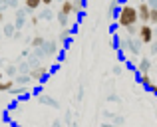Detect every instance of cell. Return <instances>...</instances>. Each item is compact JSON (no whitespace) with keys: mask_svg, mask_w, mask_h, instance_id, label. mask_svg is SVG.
Wrapping results in <instances>:
<instances>
[{"mask_svg":"<svg viewBox=\"0 0 157 127\" xmlns=\"http://www.w3.org/2000/svg\"><path fill=\"white\" fill-rule=\"evenodd\" d=\"M139 22V14H137V6H131V4H123L119 8V14H117V24L121 28H129L133 24Z\"/></svg>","mask_w":157,"mask_h":127,"instance_id":"obj_1","label":"cell"},{"mask_svg":"<svg viewBox=\"0 0 157 127\" xmlns=\"http://www.w3.org/2000/svg\"><path fill=\"white\" fill-rule=\"evenodd\" d=\"M137 38L141 40V44H151V42H153V38H155L153 26H151V24H141V26H139Z\"/></svg>","mask_w":157,"mask_h":127,"instance_id":"obj_2","label":"cell"},{"mask_svg":"<svg viewBox=\"0 0 157 127\" xmlns=\"http://www.w3.org/2000/svg\"><path fill=\"white\" fill-rule=\"evenodd\" d=\"M149 12H151V6L147 4V0H141L137 4V14H139V22L141 24H149Z\"/></svg>","mask_w":157,"mask_h":127,"instance_id":"obj_3","label":"cell"},{"mask_svg":"<svg viewBox=\"0 0 157 127\" xmlns=\"http://www.w3.org/2000/svg\"><path fill=\"white\" fill-rule=\"evenodd\" d=\"M46 73H48L46 65H34V68L30 69V77H32V80H42Z\"/></svg>","mask_w":157,"mask_h":127,"instance_id":"obj_4","label":"cell"},{"mask_svg":"<svg viewBox=\"0 0 157 127\" xmlns=\"http://www.w3.org/2000/svg\"><path fill=\"white\" fill-rule=\"evenodd\" d=\"M149 69H151V62L147 58H143V60H139V64H137V73H149Z\"/></svg>","mask_w":157,"mask_h":127,"instance_id":"obj_5","label":"cell"},{"mask_svg":"<svg viewBox=\"0 0 157 127\" xmlns=\"http://www.w3.org/2000/svg\"><path fill=\"white\" fill-rule=\"evenodd\" d=\"M60 12H62V14H66V16H70L74 12V2H72V0H64V2H62Z\"/></svg>","mask_w":157,"mask_h":127,"instance_id":"obj_6","label":"cell"},{"mask_svg":"<svg viewBox=\"0 0 157 127\" xmlns=\"http://www.w3.org/2000/svg\"><path fill=\"white\" fill-rule=\"evenodd\" d=\"M24 6H26V10H36L42 6V0H24Z\"/></svg>","mask_w":157,"mask_h":127,"instance_id":"obj_7","label":"cell"},{"mask_svg":"<svg viewBox=\"0 0 157 127\" xmlns=\"http://www.w3.org/2000/svg\"><path fill=\"white\" fill-rule=\"evenodd\" d=\"M139 84H141L143 88L147 89V88H149L151 84H153V80L149 77V73H139Z\"/></svg>","mask_w":157,"mask_h":127,"instance_id":"obj_8","label":"cell"},{"mask_svg":"<svg viewBox=\"0 0 157 127\" xmlns=\"http://www.w3.org/2000/svg\"><path fill=\"white\" fill-rule=\"evenodd\" d=\"M14 84H16L14 80H4V81L0 80V92H10L14 88Z\"/></svg>","mask_w":157,"mask_h":127,"instance_id":"obj_9","label":"cell"},{"mask_svg":"<svg viewBox=\"0 0 157 127\" xmlns=\"http://www.w3.org/2000/svg\"><path fill=\"white\" fill-rule=\"evenodd\" d=\"M139 46H141V40H139V38L127 44V48H129V52H131V54H139Z\"/></svg>","mask_w":157,"mask_h":127,"instance_id":"obj_10","label":"cell"},{"mask_svg":"<svg viewBox=\"0 0 157 127\" xmlns=\"http://www.w3.org/2000/svg\"><path fill=\"white\" fill-rule=\"evenodd\" d=\"M24 16H26V14H24V12H22V10H18V12H16V22H14V26H16V28H18V30H20V28H22V24H24V20H26V18H24Z\"/></svg>","mask_w":157,"mask_h":127,"instance_id":"obj_11","label":"cell"},{"mask_svg":"<svg viewBox=\"0 0 157 127\" xmlns=\"http://www.w3.org/2000/svg\"><path fill=\"white\" fill-rule=\"evenodd\" d=\"M72 2H74V12H78V14H80V12L84 10L86 0H72Z\"/></svg>","mask_w":157,"mask_h":127,"instance_id":"obj_12","label":"cell"},{"mask_svg":"<svg viewBox=\"0 0 157 127\" xmlns=\"http://www.w3.org/2000/svg\"><path fill=\"white\" fill-rule=\"evenodd\" d=\"M14 30H16V26H14V24H6V28H4V36L12 38V36H14Z\"/></svg>","mask_w":157,"mask_h":127,"instance_id":"obj_13","label":"cell"},{"mask_svg":"<svg viewBox=\"0 0 157 127\" xmlns=\"http://www.w3.org/2000/svg\"><path fill=\"white\" fill-rule=\"evenodd\" d=\"M44 44H46V40H44L42 36H36V38L32 40V46H34V48H42Z\"/></svg>","mask_w":157,"mask_h":127,"instance_id":"obj_14","label":"cell"},{"mask_svg":"<svg viewBox=\"0 0 157 127\" xmlns=\"http://www.w3.org/2000/svg\"><path fill=\"white\" fill-rule=\"evenodd\" d=\"M149 24H151V26H157V8H151V12H149Z\"/></svg>","mask_w":157,"mask_h":127,"instance_id":"obj_15","label":"cell"},{"mask_svg":"<svg viewBox=\"0 0 157 127\" xmlns=\"http://www.w3.org/2000/svg\"><path fill=\"white\" fill-rule=\"evenodd\" d=\"M125 32H127V36H137V34H139V28H137V24H133V26L125 28Z\"/></svg>","mask_w":157,"mask_h":127,"instance_id":"obj_16","label":"cell"},{"mask_svg":"<svg viewBox=\"0 0 157 127\" xmlns=\"http://www.w3.org/2000/svg\"><path fill=\"white\" fill-rule=\"evenodd\" d=\"M30 80H32L30 76H18V77H16L14 81H16V84H20V85H26V84H28Z\"/></svg>","mask_w":157,"mask_h":127,"instance_id":"obj_17","label":"cell"},{"mask_svg":"<svg viewBox=\"0 0 157 127\" xmlns=\"http://www.w3.org/2000/svg\"><path fill=\"white\" fill-rule=\"evenodd\" d=\"M10 92H12V95H20V93H26L28 89H26V88H18V89H14V88H12Z\"/></svg>","mask_w":157,"mask_h":127,"instance_id":"obj_18","label":"cell"},{"mask_svg":"<svg viewBox=\"0 0 157 127\" xmlns=\"http://www.w3.org/2000/svg\"><path fill=\"white\" fill-rule=\"evenodd\" d=\"M58 20H60V24H62V26H66V24H68V16H66V14H62V12L58 14Z\"/></svg>","mask_w":157,"mask_h":127,"instance_id":"obj_19","label":"cell"},{"mask_svg":"<svg viewBox=\"0 0 157 127\" xmlns=\"http://www.w3.org/2000/svg\"><path fill=\"white\" fill-rule=\"evenodd\" d=\"M6 72L10 73V76H14V73H16V68H14V65H8V68H6Z\"/></svg>","mask_w":157,"mask_h":127,"instance_id":"obj_20","label":"cell"},{"mask_svg":"<svg viewBox=\"0 0 157 127\" xmlns=\"http://www.w3.org/2000/svg\"><path fill=\"white\" fill-rule=\"evenodd\" d=\"M113 10H115V2L109 4V18H113Z\"/></svg>","mask_w":157,"mask_h":127,"instance_id":"obj_21","label":"cell"},{"mask_svg":"<svg viewBox=\"0 0 157 127\" xmlns=\"http://www.w3.org/2000/svg\"><path fill=\"white\" fill-rule=\"evenodd\" d=\"M147 89H149L151 93H157V84H151V85H149V88H147Z\"/></svg>","mask_w":157,"mask_h":127,"instance_id":"obj_22","label":"cell"},{"mask_svg":"<svg viewBox=\"0 0 157 127\" xmlns=\"http://www.w3.org/2000/svg\"><path fill=\"white\" fill-rule=\"evenodd\" d=\"M40 16H42V18H44V20H50V16H52V14H50V12H48V10H46V12H42V14H40Z\"/></svg>","mask_w":157,"mask_h":127,"instance_id":"obj_23","label":"cell"},{"mask_svg":"<svg viewBox=\"0 0 157 127\" xmlns=\"http://www.w3.org/2000/svg\"><path fill=\"white\" fill-rule=\"evenodd\" d=\"M147 4H149L151 8H157V0H147Z\"/></svg>","mask_w":157,"mask_h":127,"instance_id":"obj_24","label":"cell"},{"mask_svg":"<svg viewBox=\"0 0 157 127\" xmlns=\"http://www.w3.org/2000/svg\"><path fill=\"white\" fill-rule=\"evenodd\" d=\"M52 2H54V0H42V6H50Z\"/></svg>","mask_w":157,"mask_h":127,"instance_id":"obj_25","label":"cell"},{"mask_svg":"<svg viewBox=\"0 0 157 127\" xmlns=\"http://www.w3.org/2000/svg\"><path fill=\"white\" fill-rule=\"evenodd\" d=\"M113 73H121V65H115V68H113Z\"/></svg>","mask_w":157,"mask_h":127,"instance_id":"obj_26","label":"cell"},{"mask_svg":"<svg viewBox=\"0 0 157 127\" xmlns=\"http://www.w3.org/2000/svg\"><path fill=\"white\" fill-rule=\"evenodd\" d=\"M6 4H8V6H14L16 2H14V0H6Z\"/></svg>","mask_w":157,"mask_h":127,"instance_id":"obj_27","label":"cell"},{"mask_svg":"<svg viewBox=\"0 0 157 127\" xmlns=\"http://www.w3.org/2000/svg\"><path fill=\"white\" fill-rule=\"evenodd\" d=\"M0 22H4V12L0 10Z\"/></svg>","mask_w":157,"mask_h":127,"instance_id":"obj_28","label":"cell"},{"mask_svg":"<svg viewBox=\"0 0 157 127\" xmlns=\"http://www.w3.org/2000/svg\"><path fill=\"white\" fill-rule=\"evenodd\" d=\"M54 127H60V121H56V123H54Z\"/></svg>","mask_w":157,"mask_h":127,"instance_id":"obj_29","label":"cell"},{"mask_svg":"<svg viewBox=\"0 0 157 127\" xmlns=\"http://www.w3.org/2000/svg\"><path fill=\"white\" fill-rule=\"evenodd\" d=\"M0 80H2V72H0Z\"/></svg>","mask_w":157,"mask_h":127,"instance_id":"obj_30","label":"cell"},{"mask_svg":"<svg viewBox=\"0 0 157 127\" xmlns=\"http://www.w3.org/2000/svg\"><path fill=\"white\" fill-rule=\"evenodd\" d=\"M155 95H157V93H155Z\"/></svg>","mask_w":157,"mask_h":127,"instance_id":"obj_31","label":"cell"}]
</instances>
